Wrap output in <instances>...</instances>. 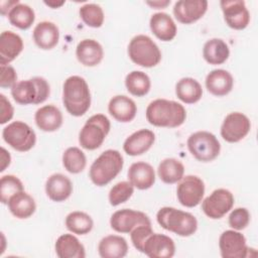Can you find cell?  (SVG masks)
<instances>
[{"label":"cell","instance_id":"obj_1","mask_svg":"<svg viewBox=\"0 0 258 258\" xmlns=\"http://www.w3.org/2000/svg\"><path fill=\"white\" fill-rule=\"evenodd\" d=\"M146 119L149 124L156 127L176 128L186 119L184 107L172 100L156 99L146 108Z\"/></svg>","mask_w":258,"mask_h":258},{"label":"cell","instance_id":"obj_2","mask_svg":"<svg viewBox=\"0 0 258 258\" xmlns=\"http://www.w3.org/2000/svg\"><path fill=\"white\" fill-rule=\"evenodd\" d=\"M62 103L72 116L81 117L87 113L91 106V92L84 78L71 76L64 81Z\"/></svg>","mask_w":258,"mask_h":258},{"label":"cell","instance_id":"obj_3","mask_svg":"<svg viewBox=\"0 0 258 258\" xmlns=\"http://www.w3.org/2000/svg\"><path fill=\"white\" fill-rule=\"evenodd\" d=\"M123 164V156L118 150H105L92 163L89 176L95 185L104 186L120 173Z\"/></svg>","mask_w":258,"mask_h":258},{"label":"cell","instance_id":"obj_4","mask_svg":"<svg viewBox=\"0 0 258 258\" xmlns=\"http://www.w3.org/2000/svg\"><path fill=\"white\" fill-rule=\"evenodd\" d=\"M156 220L161 228L180 237H189L198 229V221L192 214L172 207L159 209L156 214Z\"/></svg>","mask_w":258,"mask_h":258},{"label":"cell","instance_id":"obj_5","mask_svg":"<svg viewBox=\"0 0 258 258\" xmlns=\"http://www.w3.org/2000/svg\"><path fill=\"white\" fill-rule=\"evenodd\" d=\"M49 84L41 77L17 82L11 88V96L20 105L41 104L49 97Z\"/></svg>","mask_w":258,"mask_h":258},{"label":"cell","instance_id":"obj_6","mask_svg":"<svg viewBox=\"0 0 258 258\" xmlns=\"http://www.w3.org/2000/svg\"><path fill=\"white\" fill-rule=\"evenodd\" d=\"M128 55L137 66L153 68L161 60V51L158 45L145 34L135 35L128 44Z\"/></svg>","mask_w":258,"mask_h":258},{"label":"cell","instance_id":"obj_7","mask_svg":"<svg viewBox=\"0 0 258 258\" xmlns=\"http://www.w3.org/2000/svg\"><path fill=\"white\" fill-rule=\"evenodd\" d=\"M111 128L110 120L103 114L91 116L79 134L80 145L87 150L99 148L107 137Z\"/></svg>","mask_w":258,"mask_h":258},{"label":"cell","instance_id":"obj_8","mask_svg":"<svg viewBox=\"0 0 258 258\" xmlns=\"http://www.w3.org/2000/svg\"><path fill=\"white\" fill-rule=\"evenodd\" d=\"M186 145L190 154L202 162L213 161L221 151L219 140L213 133L208 131H198L190 134Z\"/></svg>","mask_w":258,"mask_h":258},{"label":"cell","instance_id":"obj_9","mask_svg":"<svg viewBox=\"0 0 258 258\" xmlns=\"http://www.w3.org/2000/svg\"><path fill=\"white\" fill-rule=\"evenodd\" d=\"M2 137L9 146L19 152L29 151L36 142L35 132L22 121H14L4 127Z\"/></svg>","mask_w":258,"mask_h":258},{"label":"cell","instance_id":"obj_10","mask_svg":"<svg viewBox=\"0 0 258 258\" xmlns=\"http://www.w3.org/2000/svg\"><path fill=\"white\" fill-rule=\"evenodd\" d=\"M205 183L197 175L183 176L176 187V197L180 205L186 208L197 207L204 198Z\"/></svg>","mask_w":258,"mask_h":258},{"label":"cell","instance_id":"obj_11","mask_svg":"<svg viewBox=\"0 0 258 258\" xmlns=\"http://www.w3.org/2000/svg\"><path fill=\"white\" fill-rule=\"evenodd\" d=\"M234 196L226 188H217L202 202V210L210 219H221L234 206Z\"/></svg>","mask_w":258,"mask_h":258},{"label":"cell","instance_id":"obj_12","mask_svg":"<svg viewBox=\"0 0 258 258\" xmlns=\"http://www.w3.org/2000/svg\"><path fill=\"white\" fill-rule=\"evenodd\" d=\"M251 129L249 118L241 112L228 114L221 126V136L229 143H236L244 139Z\"/></svg>","mask_w":258,"mask_h":258},{"label":"cell","instance_id":"obj_13","mask_svg":"<svg viewBox=\"0 0 258 258\" xmlns=\"http://www.w3.org/2000/svg\"><path fill=\"white\" fill-rule=\"evenodd\" d=\"M141 225L151 226L149 217L143 212L132 209H122L116 211L110 219L111 228L114 231L122 234L130 233L133 229Z\"/></svg>","mask_w":258,"mask_h":258},{"label":"cell","instance_id":"obj_14","mask_svg":"<svg viewBox=\"0 0 258 258\" xmlns=\"http://www.w3.org/2000/svg\"><path fill=\"white\" fill-rule=\"evenodd\" d=\"M219 247L223 258H245L249 256L246 238L236 230L224 231L219 239Z\"/></svg>","mask_w":258,"mask_h":258},{"label":"cell","instance_id":"obj_15","mask_svg":"<svg viewBox=\"0 0 258 258\" xmlns=\"http://www.w3.org/2000/svg\"><path fill=\"white\" fill-rule=\"evenodd\" d=\"M227 25L236 30L245 29L250 22V13L243 0H222L220 2Z\"/></svg>","mask_w":258,"mask_h":258},{"label":"cell","instance_id":"obj_16","mask_svg":"<svg viewBox=\"0 0 258 258\" xmlns=\"http://www.w3.org/2000/svg\"><path fill=\"white\" fill-rule=\"evenodd\" d=\"M208 10L206 0H180L173 5V15L182 24H191L201 19Z\"/></svg>","mask_w":258,"mask_h":258},{"label":"cell","instance_id":"obj_17","mask_svg":"<svg viewBox=\"0 0 258 258\" xmlns=\"http://www.w3.org/2000/svg\"><path fill=\"white\" fill-rule=\"evenodd\" d=\"M142 253L150 258H170L175 253V244L170 237L153 233L146 239Z\"/></svg>","mask_w":258,"mask_h":258},{"label":"cell","instance_id":"obj_18","mask_svg":"<svg viewBox=\"0 0 258 258\" xmlns=\"http://www.w3.org/2000/svg\"><path fill=\"white\" fill-rule=\"evenodd\" d=\"M155 141V134L149 129H140L129 135L123 143V150L130 156H138L148 151Z\"/></svg>","mask_w":258,"mask_h":258},{"label":"cell","instance_id":"obj_19","mask_svg":"<svg viewBox=\"0 0 258 258\" xmlns=\"http://www.w3.org/2000/svg\"><path fill=\"white\" fill-rule=\"evenodd\" d=\"M108 111L118 122L128 123L135 118L137 106L131 98L125 95H117L110 100L108 104Z\"/></svg>","mask_w":258,"mask_h":258},{"label":"cell","instance_id":"obj_20","mask_svg":"<svg viewBox=\"0 0 258 258\" xmlns=\"http://www.w3.org/2000/svg\"><path fill=\"white\" fill-rule=\"evenodd\" d=\"M127 175L130 183L141 190L150 188L155 182V171L152 165L144 161L132 163L128 169Z\"/></svg>","mask_w":258,"mask_h":258},{"label":"cell","instance_id":"obj_21","mask_svg":"<svg viewBox=\"0 0 258 258\" xmlns=\"http://www.w3.org/2000/svg\"><path fill=\"white\" fill-rule=\"evenodd\" d=\"M207 90L214 96L223 97L228 95L234 86L233 76L226 70L217 69L211 71L206 77Z\"/></svg>","mask_w":258,"mask_h":258},{"label":"cell","instance_id":"obj_22","mask_svg":"<svg viewBox=\"0 0 258 258\" xmlns=\"http://www.w3.org/2000/svg\"><path fill=\"white\" fill-rule=\"evenodd\" d=\"M76 56L83 66L96 67L104 57V49L97 40L86 38L78 43Z\"/></svg>","mask_w":258,"mask_h":258},{"label":"cell","instance_id":"obj_23","mask_svg":"<svg viewBox=\"0 0 258 258\" xmlns=\"http://www.w3.org/2000/svg\"><path fill=\"white\" fill-rule=\"evenodd\" d=\"M23 49L22 38L13 31H3L0 35V64H9Z\"/></svg>","mask_w":258,"mask_h":258},{"label":"cell","instance_id":"obj_24","mask_svg":"<svg viewBox=\"0 0 258 258\" xmlns=\"http://www.w3.org/2000/svg\"><path fill=\"white\" fill-rule=\"evenodd\" d=\"M46 196L56 203H60L70 198L73 192L71 179L61 173L51 174L45 182Z\"/></svg>","mask_w":258,"mask_h":258},{"label":"cell","instance_id":"obj_25","mask_svg":"<svg viewBox=\"0 0 258 258\" xmlns=\"http://www.w3.org/2000/svg\"><path fill=\"white\" fill-rule=\"evenodd\" d=\"M36 126L44 132H54L62 125V114L60 110L53 105H45L37 109L34 114Z\"/></svg>","mask_w":258,"mask_h":258},{"label":"cell","instance_id":"obj_26","mask_svg":"<svg viewBox=\"0 0 258 258\" xmlns=\"http://www.w3.org/2000/svg\"><path fill=\"white\" fill-rule=\"evenodd\" d=\"M149 26L152 33L161 41L172 40L177 32L176 24L165 12H156L151 15Z\"/></svg>","mask_w":258,"mask_h":258},{"label":"cell","instance_id":"obj_27","mask_svg":"<svg viewBox=\"0 0 258 258\" xmlns=\"http://www.w3.org/2000/svg\"><path fill=\"white\" fill-rule=\"evenodd\" d=\"M33 40L35 44L44 50L53 48L59 40L58 27L50 21H41L33 29Z\"/></svg>","mask_w":258,"mask_h":258},{"label":"cell","instance_id":"obj_28","mask_svg":"<svg viewBox=\"0 0 258 258\" xmlns=\"http://www.w3.org/2000/svg\"><path fill=\"white\" fill-rule=\"evenodd\" d=\"M55 253L59 258H85L84 245L73 234L60 235L54 244Z\"/></svg>","mask_w":258,"mask_h":258},{"label":"cell","instance_id":"obj_29","mask_svg":"<svg viewBox=\"0 0 258 258\" xmlns=\"http://www.w3.org/2000/svg\"><path fill=\"white\" fill-rule=\"evenodd\" d=\"M98 252L102 258H123L128 253V243L119 235H108L99 242Z\"/></svg>","mask_w":258,"mask_h":258},{"label":"cell","instance_id":"obj_30","mask_svg":"<svg viewBox=\"0 0 258 258\" xmlns=\"http://www.w3.org/2000/svg\"><path fill=\"white\" fill-rule=\"evenodd\" d=\"M7 205L10 213L17 219H27L31 217L36 210L34 199L24 190L13 195Z\"/></svg>","mask_w":258,"mask_h":258},{"label":"cell","instance_id":"obj_31","mask_svg":"<svg viewBox=\"0 0 258 258\" xmlns=\"http://www.w3.org/2000/svg\"><path fill=\"white\" fill-rule=\"evenodd\" d=\"M229 46L221 38H212L204 44L203 56L210 64H222L229 58Z\"/></svg>","mask_w":258,"mask_h":258},{"label":"cell","instance_id":"obj_32","mask_svg":"<svg viewBox=\"0 0 258 258\" xmlns=\"http://www.w3.org/2000/svg\"><path fill=\"white\" fill-rule=\"evenodd\" d=\"M176 97L185 104H195L203 96L201 84L192 78H182L175 85Z\"/></svg>","mask_w":258,"mask_h":258},{"label":"cell","instance_id":"obj_33","mask_svg":"<svg viewBox=\"0 0 258 258\" xmlns=\"http://www.w3.org/2000/svg\"><path fill=\"white\" fill-rule=\"evenodd\" d=\"M157 174L164 183L173 184L183 177L184 166L178 159L165 158L159 163Z\"/></svg>","mask_w":258,"mask_h":258},{"label":"cell","instance_id":"obj_34","mask_svg":"<svg viewBox=\"0 0 258 258\" xmlns=\"http://www.w3.org/2000/svg\"><path fill=\"white\" fill-rule=\"evenodd\" d=\"M9 22L22 30L28 29L35 20L34 10L27 4L18 3L8 13Z\"/></svg>","mask_w":258,"mask_h":258},{"label":"cell","instance_id":"obj_35","mask_svg":"<svg viewBox=\"0 0 258 258\" xmlns=\"http://www.w3.org/2000/svg\"><path fill=\"white\" fill-rule=\"evenodd\" d=\"M125 86L127 91L135 97L145 96L151 87L150 78L141 71H133L125 78Z\"/></svg>","mask_w":258,"mask_h":258},{"label":"cell","instance_id":"obj_36","mask_svg":"<svg viewBox=\"0 0 258 258\" xmlns=\"http://www.w3.org/2000/svg\"><path fill=\"white\" fill-rule=\"evenodd\" d=\"M66 227L73 234L86 235L90 233L94 227V222L91 216L81 211L70 213L66 218Z\"/></svg>","mask_w":258,"mask_h":258},{"label":"cell","instance_id":"obj_37","mask_svg":"<svg viewBox=\"0 0 258 258\" xmlns=\"http://www.w3.org/2000/svg\"><path fill=\"white\" fill-rule=\"evenodd\" d=\"M87 164V158L85 153L76 146L69 147L62 154L63 167L73 174L82 172Z\"/></svg>","mask_w":258,"mask_h":258},{"label":"cell","instance_id":"obj_38","mask_svg":"<svg viewBox=\"0 0 258 258\" xmlns=\"http://www.w3.org/2000/svg\"><path fill=\"white\" fill-rule=\"evenodd\" d=\"M80 17L87 26L99 28L103 25L105 15L102 7L95 3H87L79 10Z\"/></svg>","mask_w":258,"mask_h":258},{"label":"cell","instance_id":"obj_39","mask_svg":"<svg viewBox=\"0 0 258 258\" xmlns=\"http://www.w3.org/2000/svg\"><path fill=\"white\" fill-rule=\"evenodd\" d=\"M24 190V186L23 183L21 182V180L12 174H8V175H4L1 177L0 180V196H1V202L2 204H6L8 203L9 199L19 192Z\"/></svg>","mask_w":258,"mask_h":258},{"label":"cell","instance_id":"obj_40","mask_svg":"<svg viewBox=\"0 0 258 258\" xmlns=\"http://www.w3.org/2000/svg\"><path fill=\"white\" fill-rule=\"evenodd\" d=\"M134 192V186L130 181L117 182L109 191V203L111 206L116 207L127 202Z\"/></svg>","mask_w":258,"mask_h":258},{"label":"cell","instance_id":"obj_41","mask_svg":"<svg viewBox=\"0 0 258 258\" xmlns=\"http://www.w3.org/2000/svg\"><path fill=\"white\" fill-rule=\"evenodd\" d=\"M229 226L236 231L244 230L250 223V213L246 208L234 209L228 219Z\"/></svg>","mask_w":258,"mask_h":258},{"label":"cell","instance_id":"obj_42","mask_svg":"<svg viewBox=\"0 0 258 258\" xmlns=\"http://www.w3.org/2000/svg\"><path fill=\"white\" fill-rule=\"evenodd\" d=\"M153 234V230L151 228V226H147V225H141L136 227L135 229H133L130 232V237H131V242L133 244V246L139 251L142 252L143 251V245L146 241V239Z\"/></svg>","mask_w":258,"mask_h":258},{"label":"cell","instance_id":"obj_43","mask_svg":"<svg viewBox=\"0 0 258 258\" xmlns=\"http://www.w3.org/2000/svg\"><path fill=\"white\" fill-rule=\"evenodd\" d=\"M0 86L1 88H12L17 82V74L13 67L9 64H1Z\"/></svg>","mask_w":258,"mask_h":258},{"label":"cell","instance_id":"obj_44","mask_svg":"<svg viewBox=\"0 0 258 258\" xmlns=\"http://www.w3.org/2000/svg\"><path fill=\"white\" fill-rule=\"evenodd\" d=\"M14 109L10 101L3 95H0V124H5L13 117Z\"/></svg>","mask_w":258,"mask_h":258},{"label":"cell","instance_id":"obj_45","mask_svg":"<svg viewBox=\"0 0 258 258\" xmlns=\"http://www.w3.org/2000/svg\"><path fill=\"white\" fill-rule=\"evenodd\" d=\"M18 3H20L18 0H13V1H1L0 2V10L2 15H8L9 11Z\"/></svg>","mask_w":258,"mask_h":258},{"label":"cell","instance_id":"obj_46","mask_svg":"<svg viewBox=\"0 0 258 258\" xmlns=\"http://www.w3.org/2000/svg\"><path fill=\"white\" fill-rule=\"evenodd\" d=\"M10 161H11V156L9 152L4 147H1V167H0L1 172L4 171L7 166H9Z\"/></svg>","mask_w":258,"mask_h":258},{"label":"cell","instance_id":"obj_47","mask_svg":"<svg viewBox=\"0 0 258 258\" xmlns=\"http://www.w3.org/2000/svg\"><path fill=\"white\" fill-rule=\"evenodd\" d=\"M146 4L152 7L153 9H161L165 8L167 5L170 4V1L165 0V1H146Z\"/></svg>","mask_w":258,"mask_h":258},{"label":"cell","instance_id":"obj_48","mask_svg":"<svg viewBox=\"0 0 258 258\" xmlns=\"http://www.w3.org/2000/svg\"><path fill=\"white\" fill-rule=\"evenodd\" d=\"M44 4L52 9H55L62 6L64 4V1H44Z\"/></svg>","mask_w":258,"mask_h":258}]
</instances>
